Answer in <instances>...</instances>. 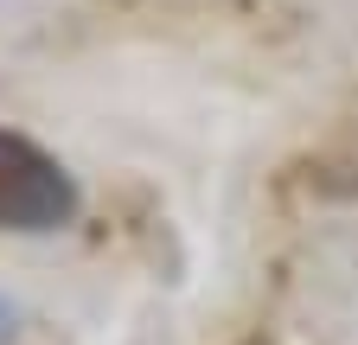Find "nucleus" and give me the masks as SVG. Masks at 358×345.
<instances>
[{"label":"nucleus","mask_w":358,"mask_h":345,"mask_svg":"<svg viewBox=\"0 0 358 345\" xmlns=\"http://www.w3.org/2000/svg\"><path fill=\"white\" fill-rule=\"evenodd\" d=\"M77 211L71 172L45 154L38 141L0 128V224L7 230H58Z\"/></svg>","instance_id":"1"}]
</instances>
